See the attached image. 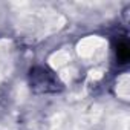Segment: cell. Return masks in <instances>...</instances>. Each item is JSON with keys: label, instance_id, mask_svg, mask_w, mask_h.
<instances>
[{"label": "cell", "instance_id": "cell-1", "mask_svg": "<svg viewBox=\"0 0 130 130\" xmlns=\"http://www.w3.org/2000/svg\"><path fill=\"white\" fill-rule=\"evenodd\" d=\"M31 77L34 78V87L41 86L44 90H49V89L54 90L55 89V78L46 69H40V74H35V72L32 74L31 72Z\"/></svg>", "mask_w": 130, "mask_h": 130}, {"label": "cell", "instance_id": "cell-2", "mask_svg": "<svg viewBox=\"0 0 130 130\" xmlns=\"http://www.w3.org/2000/svg\"><path fill=\"white\" fill-rule=\"evenodd\" d=\"M116 55L118 58L121 60V63H125L128 60V55H130V51H128V44L127 43H119L118 44V49H116Z\"/></svg>", "mask_w": 130, "mask_h": 130}]
</instances>
